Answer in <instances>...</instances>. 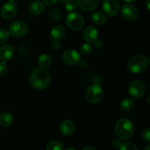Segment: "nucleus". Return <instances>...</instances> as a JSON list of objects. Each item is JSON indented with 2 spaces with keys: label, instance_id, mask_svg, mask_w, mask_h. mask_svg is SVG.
<instances>
[{
  "label": "nucleus",
  "instance_id": "f8f14e48",
  "mask_svg": "<svg viewBox=\"0 0 150 150\" xmlns=\"http://www.w3.org/2000/svg\"><path fill=\"white\" fill-rule=\"evenodd\" d=\"M99 32L98 29L94 26H89L84 30L83 34V38L85 41L89 43H92L96 40L98 39Z\"/></svg>",
  "mask_w": 150,
  "mask_h": 150
},
{
  "label": "nucleus",
  "instance_id": "5701e85b",
  "mask_svg": "<svg viewBox=\"0 0 150 150\" xmlns=\"http://www.w3.org/2000/svg\"><path fill=\"white\" fill-rule=\"evenodd\" d=\"M92 46L89 43H83L80 46L79 51L80 53L83 56L89 55L92 52Z\"/></svg>",
  "mask_w": 150,
  "mask_h": 150
},
{
  "label": "nucleus",
  "instance_id": "39448f33",
  "mask_svg": "<svg viewBox=\"0 0 150 150\" xmlns=\"http://www.w3.org/2000/svg\"><path fill=\"white\" fill-rule=\"evenodd\" d=\"M29 31L27 24L25 22L21 21H16L13 22L9 26V34L13 37H20L25 36Z\"/></svg>",
  "mask_w": 150,
  "mask_h": 150
},
{
  "label": "nucleus",
  "instance_id": "e433bc0d",
  "mask_svg": "<svg viewBox=\"0 0 150 150\" xmlns=\"http://www.w3.org/2000/svg\"><path fill=\"white\" fill-rule=\"evenodd\" d=\"M65 150H76V149H74V148L70 147V148H67V149H66Z\"/></svg>",
  "mask_w": 150,
  "mask_h": 150
},
{
  "label": "nucleus",
  "instance_id": "72a5a7b5",
  "mask_svg": "<svg viewBox=\"0 0 150 150\" xmlns=\"http://www.w3.org/2000/svg\"><path fill=\"white\" fill-rule=\"evenodd\" d=\"M146 6H147L148 10H149V0H146Z\"/></svg>",
  "mask_w": 150,
  "mask_h": 150
},
{
  "label": "nucleus",
  "instance_id": "423d86ee",
  "mask_svg": "<svg viewBox=\"0 0 150 150\" xmlns=\"http://www.w3.org/2000/svg\"><path fill=\"white\" fill-rule=\"evenodd\" d=\"M66 23L72 30H80L83 26V18L79 13L73 12L66 17Z\"/></svg>",
  "mask_w": 150,
  "mask_h": 150
},
{
  "label": "nucleus",
  "instance_id": "9d476101",
  "mask_svg": "<svg viewBox=\"0 0 150 150\" xmlns=\"http://www.w3.org/2000/svg\"><path fill=\"white\" fill-rule=\"evenodd\" d=\"M62 60L65 64L68 65H75L81 61L80 54L76 50H67L63 53Z\"/></svg>",
  "mask_w": 150,
  "mask_h": 150
},
{
  "label": "nucleus",
  "instance_id": "f704fd0d",
  "mask_svg": "<svg viewBox=\"0 0 150 150\" xmlns=\"http://www.w3.org/2000/svg\"><path fill=\"white\" fill-rule=\"evenodd\" d=\"M125 1H127V2H134V1H137V0H125Z\"/></svg>",
  "mask_w": 150,
  "mask_h": 150
},
{
  "label": "nucleus",
  "instance_id": "20e7f679",
  "mask_svg": "<svg viewBox=\"0 0 150 150\" xmlns=\"http://www.w3.org/2000/svg\"><path fill=\"white\" fill-rule=\"evenodd\" d=\"M86 98L91 103H98L103 98V90L100 85H91L86 91Z\"/></svg>",
  "mask_w": 150,
  "mask_h": 150
},
{
  "label": "nucleus",
  "instance_id": "9b49d317",
  "mask_svg": "<svg viewBox=\"0 0 150 150\" xmlns=\"http://www.w3.org/2000/svg\"><path fill=\"white\" fill-rule=\"evenodd\" d=\"M121 12L123 17L127 19V21L136 20L139 15L137 8L134 5L129 4V3L124 4L122 7Z\"/></svg>",
  "mask_w": 150,
  "mask_h": 150
},
{
  "label": "nucleus",
  "instance_id": "c756f323",
  "mask_svg": "<svg viewBox=\"0 0 150 150\" xmlns=\"http://www.w3.org/2000/svg\"><path fill=\"white\" fill-rule=\"evenodd\" d=\"M59 0H42V3L45 4V5L48 6H52L54 5L55 4H57Z\"/></svg>",
  "mask_w": 150,
  "mask_h": 150
},
{
  "label": "nucleus",
  "instance_id": "2f4dec72",
  "mask_svg": "<svg viewBox=\"0 0 150 150\" xmlns=\"http://www.w3.org/2000/svg\"><path fill=\"white\" fill-rule=\"evenodd\" d=\"M52 48L55 50H58L60 48V43L59 41H54L52 44Z\"/></svg>",
  "mask_w": 150,
  "mask_h": 150
},
{
  "label": "nucleus",
  "instance_id": "4468645a",
  "mask_svg": "<svg viewBox=\"0 0 150 150\" xmlns=\"http://www.w3.org/2000/svg\"><path fill=\"white\" fill-rule=\"evenodd\" d=\"M100 0H78L77 4L83 11H91L96 8Z\"/></svg>",
  "mask_w": 150,
  "mask_h": 150
},
{
  "label": "nucleus",
  "instance_id": "1a4fd4ad",
  "mask_svg": "<svg viewBox=\"0 0 150 150\" xmlns=\"http://www.w3.org/2000/svg\"><path fill=\"white\" fill-rule=\"evenodd\" d=\"M18 11V7L14 1H10L5 3L2 6L1 10V15L4 19H11L16 16Z\"/></svg>",
  "mask_w": 150,
  "mask_h": 150
},
{
  "label": "nucleus",
  "instance_id": "4be33fe9",
  "mask_svg": "<svg viewBox=\"0 0 150 150\" xmlns=\"http://www.w3.org/2000/svg\"><path fill=\"white\" fill-rule=\"evenodd\" d=\"M64 146L59 141H52L46 146V150H63Z\"/></svg>",
  "mask_w": 150,
  "mask_h": 150
},
{
  "label": "nucleus",
  "instance_id": "a878e982",
  "mask_svg": "<svg viewBox=\"0 0 150 150\" xmlns=\"http://www.w3.org/2000/svg\"><path fill=\"white\" fill-rule=\"evenodd\" d=\"M9 32L5 29H0V45L4 43L9 38Z\"/></svg>",
  "mask_w": 150,
  "mask_h": 150
},
{
  "label": "nucleus",
  "instance_id": "4c0bfd02",
  "mask_svg": "<svg viewBox=\"0 0 150 150\" xmlns=\"http://www.w3.org/2000/svg\"><path fill=\"white\" fill-rule=\"evenodd\" d=\"M9 1H15L16 0H9Z\"/></svg>",
  "mask_w": 150,
  "mask_h": 150
},
{
  "label": "nucleus",
  "instance_id": "f03ea898",
  "mask_svg": "<svg viewBox=\"0 0 150 150\" xmlns=\"http://www.w3.org/2000/svg\"><path fill=\"white\" fill-rule=\"evenodd\" d=\"M116 134L122 140L130 139L134 133V127L133 123L128 119L122 118L118 120L115 127Z\"/></svg>",
  "mask_w": 150,
  "mask_h": 150
},
{
  "label": "nucleus",
  "instance_id": "393cba45",
  "mask_svg": "<svg viewBox=\"0 0 150 150\" xmlns=\"http://www.w3.org/2000/svg\"><path fill=\"white\" fill-rule=\"evenodd\" d=\"M77 4L76 0H67L65 2V9L67 11H73L76 9Z\"/></svg>",
  "mask_w": 150,
  "mask_h": 150
},
{
  "label": "nucleus",
  "instance_id": "6e6552de",
  "mask_svg": "<svg viewBox=\"0 0 150 150\" xmlns=\"http://www.w3.org/2000/svg\"><path fill=\"white\" fill-rule=\"evenodd\" d=\"M103 9L109 16H115L120 10V6L117 0H103Z\"/></svg>",
  "mask_w": 150,
  "mask_h": 150
},
{
  "label": "nucleus",
  "instance_id": "c85d7f7f",
  "mask_svg": "<svg viewBox=\"0 0 150 150\" xmlns=\"http://www.w3.org/2000/svg\"><path fill=\"white\" fill-rule=\"evenodd\" d=\"M51 13V18L53 19H59L60 17V12L59 11V10H57V9H54V10H52Z\"/></svg>",
  "mask_w": 150,
  "mask_h": 150
},
{
  "label": "nucleus",
  "instance_id": "b1692460",
  "mask_svg": "<svg viewBox=\"0 0 150 150\" xmlns=\"http://www.w3.org/2000/svg\"><path fill=\"white\" fill-rule=\"evenodd\" d=\"M120 150H138L137 146L132 142H125L120 144Z\"/></svg>",
  "mask_w": 150,
  "mask_h": 150
},
{
  "label": "nucleus",
  "instance_id": "cd10ccee",
  "mask_svg": "<svg viewBox=\"0 0 150 150\" xmlns=\"http://www.w3.org/2000/svg\"><path fill=\"white\" fill-rule=\"evenodd\" d=\"M7 72V66L4 62H0V76H4Z\"/></svg>",
  "mask_w": 150,
  "mask_h": 150
},
{
  "label": "nucleus",
  "instance_id": "6ab92c4d",
  "mask_svg": "<svg viewBox=\"0 0 150 150\" xmlns=\"http://www.w3.org/2000/svg\"><path fill=\"white\" fill-rule=\"evenodd\" d=\"M91 19L97 25L104 24L107 21L106 16L102 12H95V13H92Z\"/></svg>",
  "mask_w": 150,
  "mask_h": 150
},
{
  "label": "nucleus",
  "instance_id": "473e14b6",
  "mask_svg": "<svg viewBox=\"0 0 150 150\" xmlns=\"http://www.w3.org/2000/svg\"><path fill=\"white\" fill-rule=\"evenodd\" d=\"M81 150H97L95 148L92 147V146H86V147H83Z\"/></svg>",
  "mask_w": 150,
  "mask_h": 150
},
{
  "label": "nucleus",
  "instance_id": "dca6fc26",
  "mask_svg": "<svg viewBox=\"0 0 150 150\" xmlns=\"http://www.w3.org/2000/svg\"><path fill=\"white\" fill-rule=\"evenodd\" d=\"M65 34V29L63 26L57 25L55 26L51 31L50 33V37L51 39L54 41H59L61 40Z\"/></svg>",
  "mask_w": 150,
  "mask_h": 150
},
{
  "label": "nucleus",
  "instance_id": "0eeeda50",
  "mask_svg": "<svg viewBox=\"0 0 150 150\" xmlns=\"http://www.w3.org/2000/svg\"><path fill=\"white\" fill-rule=\"evenodd\" d=\"M128 92L130 96L134 99H139L144 95L146 87L143 82L136 80L130 83L128 88Z\"/></svg>",
  "mask_w": 150,
  "mask_h": 150
},
{
  "label": "nucleus",
  "instance_id": "bb28decb",
  "mask_svg": "<svg viewBox=\"0 0 150 150\" xmlns=\"http://www.w3.org/2000/svg\"><path fill=\"white\" fill-rule=\"evenodd\" d=\"M142 138H143L144 140L147 143H149L150 142V130L149 127H146V128L144 129L142 133Z\"/></svg>",
  "mask_w": 150,
  "mask_h": 150
},
{
  "label": "nucleus",
  "instance_id": "ddd939ff",
  "mask_svg": "<svg viewBox=\"0 0 150 150\" xmlns=\"http://www.w3.org/2000/svg\"><path fill=\"white\" fill-rule=\"evenodd\" d=\"M14 48L10 45H4L0 47V59L3 62L10 60L14 56Z\"/></svg>",
  "mask_w": 150,
  "mask_h": 150
},
{
  "label": "nucleus",
  "instance_id": "c9c22d12",
  "mask_svg": "<svg viewBox=\"0 0 150 150\" xmlns=\"http://www.w3.org/2000/svg\"><path fill=\"white\" fill-rule=\"evenodd\" d=\"M144 150H150V146H149V145H148V146H146Z\"/></svg>",
  "mask_w": 150,
  "mask_h": 150
},
{
  "label": "nucleus",
  "instance_id": "aec40b11",
  "mask_svg": "<svg viewBox=\"0 0 150 150\" xmlns=\"http://www.w3.org/2000/svg\"><path fill=\"white\" fill-rule=\"evenodd\" d=\"M52 62V58L49 54H44L40 56L38 59V64L41 67V68H46Z\"/></svg>",
  "mask_w": 150,
  "mask_h": 150
},
{
  "label": "nucleus",
  "instance_id": "f257e3e1",
  "mask_svg": "<svg viewBox=\"0 0 150 150\" xmlns=\"http://www.w3.org/2000/svg\"><path fill=\"white\" fill-rule=\"evenodd\" d=\"M51 81L49 73L44 68L36 69L30 76V83L36 89H44L48 86Z\"/></svg>",
  "mask_w": 150,
  "mask_h": 150
},
{
  "label": "nucleus",
  "instance_id": "a211bd4d",
  "mask_svg": "<svg viewBox=\"0 0 150 150\" xmlns=\"http://www.w3.org/2000/svg\"><path fill=\"white\" fill-rule=\"evenodd\" d=\"M13 122V116L11 113L3 112L0 114V125L9 127Z\"/></svg>",
  "mask_w": 150,
  "mask_h": 150
},
{
  "label": "nucleus",
  "instance_id": "7ed1b4c3",
  "mask_svg": "<svg viewBox=\"0 0 150 150\" xmlns=\"http://www.w3.org/2000/svg\"><path fill=\"white\" fill-rule=\"evenodd\" d=\"M148 66V60L144 56L136 55L131 57L127 62V68L133 73L144 71Z\"/></svg>",
  "mask_w": 150,
  "mask_h": 150
},
{
  "label": "nucleus",
  "instance_id": "412c9836",
  "mask_svg": "<svg viewBox=\"0 0 150 150\" xmlns=\"http://www.w3.org/2000/svg\"><path fill=\"white\" fill-rule=\"evenodd\" d=\"M135 102L131 98H126L120 103V108L123 111H129L133 108Z\"/></svg>",
  "mask_w": 150,
  "mask_h": 150
},
{
  "label": "nucleus",
  "instance_id": "2eb2a0df",
  "mask_svg": "<svg viewBox=\"0 0 150 150\" xmlns=\"http://www.w3.org/2000/svg\"><path fill=\"white\" fill-rule=\"evenodd\" d=\"M60 132L62 135L66 136H70L75 131V125L70 120H64L61 123L59 127Z\"/></svg>",
  "mask_w": 150,
  "mask_h": 150
},
{
  "label": "nucleus",
  "instance_id": "f3484780",
  "mask_svg": "<svg viewBox=\"0 0 150 150\" xmlns=\"http://www.w3.org/2000/svg\"><path fill=\"white\" fill-rule=\"evenodd\" d=\"M29 9L32 14L35 15V16H39L45 10V6H44L43 3L41 2L40 1L35 0L29 4Z\"/></svg>",
  "mask_w": 150,
  "mask_h": 150
},
{
  "label": "nucleus",
  "instance_id": "7c9ffc66",
  "mask_svg": "<svg viewBox=\"0 0 150 150\" xmlns=\"http://www.w3.org/2000/svg\"><path fill=\"white\" fill-rule=\"evenodd\" d=\"M93 43L95 44V47L98 48H101L103 47V41L101 40H99V39L96 40H95Z\"/></svg>",
  "mask_w": 150,
  "mask_h": 150
}]
</instances>
